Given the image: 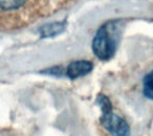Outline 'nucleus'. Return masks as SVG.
Returning <instances> with one entry per match:
<instances>
[{
  "instance_id": "6",
  "label": "nucleus",
  "mask_w": 153,
  "mask_h": 136,
  "mask_svg": "<svg viewBox=\"0 0 153 136\" xmlns=\"http://www.w3.org/2000/svg\"><path fill=\"white\" fill-rule=\"evenodd\" d=\"M144 94L146 98L153 100V70L144 78Z\"/></svg>"
},
{
  "instance_id": "5",
  "label": "nucleus",
  "mask_w": 153,
  "mask_h": 136,
  "mask_svg": "<svg viewBox=\"0 0 153 136\" xmlns=\"http://www.w3.org/2000/svg\"><path fill=\"white\" fill-rule=\"evenodd\" d=\"M27 0H0V9L5 11H13L22 7Z\"/></svg>"
},
{
  "instance_id": "4",
  "label": "nucleus",
  "mask_w": 153,
  "mask_h": 136,
  "mask_svg": "<svg viewBox=\"0 0 153 136\" xmlns=\"http://www.w3.org/2000/svg\"><path fill=\"white\" fill-rule=\"evenodd\" d=\"M65 28V23L58 22V23L45 24L40 28V34L42 38H49V37L57 36L61 34Z\"/></svg>"
},
{
  "instance_id": "1",
  "label": "nucleus",
  "mask_w": 153,
  "mask_h": 136,
  "mask_svg": "<svg viewBox=\"0 0 153 136\" xmlns=\"http://www.w3.org/2000/svg\"><path fill=\"white\" fill-rule=\"evenodd\" d=\"M117 41L109 30V25H103L99 28L92 41L94 53L102 61L111 59L115 52Z\"/></svg>"
},
{
  "instance_id": "7",
  "label": "nucleus",
  "mask_w": 153,
  "mask_h": 136,
  "mask_svg": "<svg viewBox=\"0 0 153 136\" xmlns=\"http://www.w3.org/2000/svg\"><path fill=\"white\" fill-rule=\"evenodd\" d=\"M43 72L48 73V75H60L63 73V67L61 66H56V67H51L49 69H46Z\"/></svg>"
},
{
  "instance_id": "2",
  "label": "nucleus",
  "mask_w": 153,
  "mask_h": 136,
  "mask_svg": "<svg viewBox=\"0 0 153 136\" xmlns=\"http://www.w3.org/2000/svg\"><path fill=\"white\" fill-rule=\"evenodd\" d=\"M101 125L113 136H130L129 125L125 119L114 114L112 111L103 112L100 118Z\"/></svg>"
},
{
  "instance_id": "3",
  "label": "nucleus",
  "mask_w": 153,
  "mask_h": 136,
  "mask_svg": "<svg viewBox=\"0 0 153 136\" xmlns=\"http://www.w3.org/2000/svg\"><path fill=\"white\" fill-rule=\"evenodd\" d=\"M92 67H94L92 63H90L89 61H85V60L74 61L67 66L66 75L69 79L74 80L89 73L92 70Z\"/></svg>"
}]
</instances>
